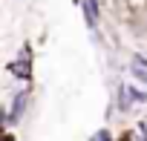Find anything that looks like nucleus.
I'll return each instance as SVG.
<instances>
[{
	"label": "nucleus",
	"mask_w": 147,
	"mask_h": 141,
	"mask_svg": "<svg viewBox=\"0 0 147 141\" xmlns=\"http://www.w3.org/2000/svg\"><path fill=\"white\" fill-rule=\"evenodd\" d=\"M26 107H29V89H20L15 92L9 109H6V124H20L23 115H26Z\"/></svg>",
	"instance_id": "obj_1"
},
{
	"label": "nucleus",
	"mask_w": 147,
	"mask_h": 141,
	"mask_svg": "<svg viewBox=\"0 0 147 141\" xmlns=\"http://www.w3.org/2000/svg\"><path fill=\"white\" fill-rule=\"evenodd\" d=\"M12 75H15V78H23V81L32 75V52H29V49H23L20 60L12 63Z\"/></svg>",
	"instance_id": "obj_2"
},
{
	"label": "nucleus",
	"mask_w": 147,
	"mask_h": 141,
	"mask_svg": "<svg viewBox=\"0 0 147 141\" xmlns=\"http://www.w3.org/2000/svg\"><path fill=\"white\" fill-rule=\"evenodd\" d=\"M130 72H133V78H136L138 84H144V87H147V58H144V55H133Z\"/></svg>",
	"instance_id": "obj_3"
},
{
	"label": "nucleus",
	"mask_w": 147,
	"mask_h": 141,
	"mask_svg": "<svg viewBox=\"0 0 147 141\" xmlns=\"http://www.w3.org/2000/svg\"><path fill=\"white\" fill-rule=\"evenodd\" d=\"M84 17L90 29H98V0H84Z\"/></svg>",
	"instance_id": "obj_4"
},
{
	"label": "nucleus",
	"mask_w": 147,
	"mask_h": 141,
	"mask_svg": "<svg viewBox=\"0 0 147 141\" xmlns=\"http://www.w3.org/2000/svg\"><path fill=\"white\" fill-rule=\"evenodd\" d=\"M127 92H130V101H133V107H144V104H147V89H144V87L127 84Z\"/></svg>",
	"instance_id": "obj_5"
},
{
	"label": "nucleus",
	"mask_w": 147,
	"mask_h": 141,
	"mask_svg": "<svg viewBox=\"0 0 147 141\" xmlns=\"http://www.w3.org/2000/svg\"><path fill=\"white\" fill-rule=\"evenodd\" d=\"M115 107H118L121 112H130V109H133V101H130L127 84H124V87H118V101H115Z\"/></svg>",
	"instance_id": "obj_6"
},
{
	"label": "nucleus",
	"mask_w": 147,
	"mask_h": 141,
	"mask_svg": "<svg viewBox=\"0 0 147 141\" xmlns=\"http://www.w3.org/2000/svg\"><path fill=\"white\" fill-rule=\"evenodd\" d=\"M90 141H113V132H110L107 127H101L98 132H92V135H90Z\"/></svg>",
	"instance_id": "obj_7"
},
{
	"label": "nucleus",
	"mask_w": 147,
	"mask_h": 141,
	"mask_svg": "<svg viewBox=\"0 0 147 141\" xmlns=\"http://www.w3.org/2000/svg\"><path fill=\"white\" fill-rule=\"evenodd\" d=\"M118 141H136V138H133V132H124V135H121Z\"/></svg>",
	"instance_id": "obj_8"
},
{
	"label": "nucleus",
	"mask_w": 147,
	"mask_h": 141,
	"mask_svg": "<svg viewBox=\"0 0 147 141\" xmlns=\"http://www.w3.org/2000/svg\"><path fill=\"white\" fill-rule=\"evenodd\" d=\"M3 124H6V109H0V130H3Z\"/></svg>",
	"instance_id": "obj_9"
},
{
	"label": "nucleus",
	"mask_w": 147,
	"mask_h": 141,
	"mask_svg": "<svg viewBox=\"0 0 147 141\" xmlns=\"http://www.w3.org/2000/svg\"><path fill=\"white\" fill-rule=\"evenodd\" d=\"M0 141H12V135H6V132H0Z\"/></svg>",
	"instance_id": "obj_10"
}]
</instances>
